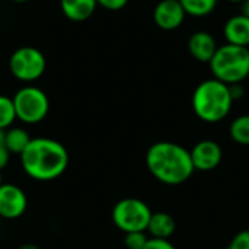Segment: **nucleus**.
<instances>
[{
  "mask_svg": "<svg viewBox=\"0 0 249 249\" xmlns=\"http://www.w3.org/2000/svg\"><path fill=\"white\" fill-rule=\"evenodd\" d=\"M19 160L28 178L36 182H50L67 171L70 156L61 142L51 137H34Z\"/></svg>",
  "mask_w": 249,
  "mask_h": 249,
  "instance_id": "f257e3e1",
  "label": "nucleus"
},
{
  "mask_svg": "<svg viewBox=\"0 0 249 249\" xmlns=\"http://www.w3.org/2000/svg\"><path fill=\"white\" fill-rule=\"evenodd\" d=\"M144 162L152 177L169 187L187 182L196 172L190 150L174 142L153 143L146 152Z\"/></svg>",
  "mask_w": 249,
  "mask_h": 249,
  "instance_id": "f03ea898",
  "label": "nucleus"
},
{
  "mask_svg": "<svg viewBox=\"0 0 249 249\" xmlns=\"http://www.w3.org/2000/svg\"><path fill=\"white\" fill-rule=\"evenodd\" d=\"M233 102L229 85L214 77L198 83L191 96L194 114L198 120L207 124H217L223 121L231 114Z\"/></svg>",
  "mask_w": 249,
  "mask_h": 249,
  "instance_id": "7ed1b4c3",
  "label": "nucleus"
},
{
  "mask_svg": "<svg viewBox=\"0 0 249 249\" xmlns=\"http://www.w3.org/2000/svg\"><path fill=\"white\" fill-rule=\"evenodd\" d=\"M209 67L213 77L226 85L244 83L249 79V48L228 42L219 45Z\"/></svg>",
  "mask_w": 249,
  "mask_h": 249,
  "instance_id": "20e7f679",
  "label": "nucleus"
},
{
  "mask_svg": "<svg viewBox=\"0 0 249 249\" xmlns=\"http://www.w3.org/2000/svg\"><path fill=\"white\" fill-rule=\"evenodd\" d=\"M16 117L22 124L35 125L42 123L50 112V98L35 85H23L12 96Z\"/></svg>",
  "mask_w": 249,
  "mask_h": 249,
  "instance_id": "39448f33",
  "label": "nucleus"
},
{
  "mask_svg": "<svg viewBox=\"0 0 249 249\" xmlns=\"http://www.w3.org/2000/svg\"><path fill=\"white\" fill-rule=\"evenodd\" d=\"M152 210L146 201L134 197H127L115 203L111 212L114 226L123 233L130 232H146Z\"/></svg>",
  "mask_w": 249,
  "mask_h": 249,
  "instance_id": "423d86ee",
  "label": "nucleus"
},
{
  "mask_svg": "<svg viewBox=\"0 0 249 249\" xmlns=\"http://www.w3.org/2000/svg\"><path fill=\"white\" fill-rule=\"evenodd\" d=\"M47 70V58L41 50L32 45H22L16 48L9 57L10 74L25 83L34 85L44 76Z\"/></svg>",
  "mask_w": 249,
  "mask_h": 249,
  "instance_id": "0eeeda50",
  "label": "nucleus"
},
{
  "mask_svg": "<svg viewBox=\"0 0 249 249\" xmlns=\"http://www.w3.org/2000/svg\"><path fill=\"white\" fill-rule=\"evenodd\" d=\"M28 209V196L23 188L12 182L0 185V219H20Z\"/></svg>",
  "mask_w": 249,
  "mask_h": 249,
  "instance_id": "6e6552de",
  "label": "nucleus"
},
{
  "mask_svg": "<svg viewBox=\"0 0 249 249\" xmlns=\"http://www.w3.org/2000/svg\"><path fill=\"white\" fill-rule=\"evenodd\" d=\"M191 160L194 165V169L198 172H210L214 171L222 159H223V150L222 146L214 140H200L194 144V147L190 150Z\"/></svg>",
  "mask_w": 249,
  "mask_h": 249,
  "instance_id": "1a4fd4ad",
  "label": "nucleus"
},
{
  "mask_svg": "<svg viewBox=\"0 0 249 249\" xmlns=\"http://www.w3.org/2000/svg\"><path fill=\"white\" fill-rule=\"evenodd\" d=\"M187 18L179 0H160L153 9V22L163 31L178 29Z\"/></svg>",
  "mask_w": 249,
  "mask_h": 249,
  "instance_id": "9d476101",
  "label": "nucleus"
},
{
  "mask_svg": "<svg viewBox=\"0 0 249 249\" xmlns=\"http://www.w3.org/2000/svg\"><path fill=\"white\" fill-rule=\"evenodd\" d=\"M188 51L191 57L200 63H210L213 58L214 53L217 51L219 45L213 34L209 31H196L190 38H188Z\"/></svg>",
  "mask_w": 249,
  "mask_h": 249,
  "instance_id": "9b49d317",
  "label": "nucleus"
},
{
  "mask_svg": "<svg viewBox=\"0 0 249 249\" xmlns=\"http://www.w3.org/2000/svg\"><path fill=\"white\" fill-rule=\"evenodd\" d=\"M223 36L228 44L249 48V18L239 13L229 18L223 25Z\"/></svg>",
  "mask_w": 249,
  "mask_h": 249,
  "instance_id": "f8f14e48",
  "label": "nucleus"
},
{
  "mask_svg": "<svg viewBox=\"0 0 249 249\" xmlns=\"http://www.w3.org/2000/svg\"><path fill=\"white\" fill-rule=\"evenodd\" d=\"M96 0H60L63 15L71 22H85L96 10Z\"/></svg>",
  "mask_w": 249,
  "mask_h": 249,
  "instance_id": "ddd939ff",
  "label": "nucleus"
},
{
  "mask_svg": "<svg viewBox=\"0 0 249 249\" xmlns=\"http://www.w3.org/2000/svg\"><path fill=\"white\" fill-rule=\"evenodd\" d=\"M175 231H177L175 219L166 212H156V213H152L146 232L150 238L169 239L175 233Z\"/></svg>",
  "mask_w": 249,
  "mask_h": 249,
  "instance_id": "4468645a",
  "label": "nucleus"
},
{
  "mask_svg": "<svg viewBox=\"0 0 249 249\" xmlns=\"http://www.w3.org/2000/svg\"><path fill=\"white\" fill-rule=\"evenodd\" d=\"M32 137L29 136L28 130L23 127L13 125L7 130H4V146L10 152V155L20 156L22 152L28 147Z\"/></svg>",
  "mask_w": 249,
  "mask_h": 249,
  "instance_id": "2eb2a0df",
  "label": "nucleus"
},
{
  "mask_svg": "<svg viewBox=\"0 0 249 249\" xmlns=\"http://www.w3.org/2000/svg\"><path fill=\"white\" fill-rule=\"evenodd\" d=\"M179 3L182 4L187 16L206 18L216 10L219 0H179Z\"/></svg>",
  "mask_w": 249,
  "mask_h": 249,
  "instance_id": "dca6fc26",
  "label": "nucleus"
},
{
  "mask_svg": "<svg viewBox=\"0 0 249 249\" xmlns=\"http://www.w3.org/2000/svg\"><path fill=\"white\" fill-rule=\"evenodd\" d=\"M229 136L236 144L249 146V114H242L231 123Z\"/></svg>",
  "mask_w": 249,
  "mask_h": 249,
  "instance_id": "f3484780",
  "label": "nucleus"
},
{
  "mask_svg": "<svg viewBox=\"0 0 249 249\" xmlns=\"http://www.w3.org/2000/svg\"><path fill=\"white\" fill-rule=\"evenodd\" d=\"M18 117L13 99L7 95H0V130H7L15 125Z\"/></svg>",
  "mask_w": 249,
  "mask_h": 249,
  "instance_id": "a211bd4d",
  "label": "nucleus"
},
{
  "mask_svg": "<svg viewBox=\"0 0 249 249\" xmlns=\"http://www.w3.org/2000/svg\"><path fill=\"white\" fill-rule=\"evenodd\" d=\"M147 232H130L124 233V247L127 249H143L149 241Z\"/></svg>",
  "mask_w": 249,
  "mask_h": 249,
  "instance_id": "6ab92c4d",
  "label": "nucleus"
},
{
  "mask_svg": "<svg viewBox=\"0 0 249 249\" xmlns=\"http://www.w3.org/2000/svg\"><path fill=\"white\" fill-rule=\"evenodd\" d=\"M226 249H249V229L238 232Z\"/></svg>",
  "mask_w": 249,
  "mask_h": 249,
  "instance_id": "aec40b11",
  "label": "nucleus"
},
{
  "mask_svg": "<svg viewBox=\"0 0 249 249\" xmlns=\"http://www.w3.org/2000/svg\"><path fill=\"white\" fill-rule=\"evenodd\" d=\"M143 249H177L175 245L169 239H158V238H149L147 244Z\"/></svg>",
  "mask_w": 249,
  "mask_h": 249,
  "instance_id": "412c9836",
  "label": "nucleus"
},
{
  "mask_svg": "<svg viewBox=\"0 0 249 249\" xmlns=\"http://www.w3.org/2000/svg\"><path fill=\"white\" fill-rule=\"evenodd\" d=\"M96 1H98V6L111 12H118L124 9L128 3V0H96Z\"/></svg>",
  "mask_w": 249,
  "mask_h": 249,
  "instance_id": "4be33fe9",
  "label": "nucleus"
},
{
  "mask_svg": "<svg viewBox=\"0 0 249 249\" xmlns=\"http://www.w3.org/2000/svg\"><path fill=\"white\" fill-rule=\"evenodd\" d=\"M231 89V95L233 98V101H239L244 98L245 95V88L242 86V83H236V85H229Z\"/></svg>",
  "mask_w": 249,
  "mask_h": 249,
  "instance_id": "5701e85b",
  "label": "nucleus"
},
{
  "mask_svg": "<svg viewBox=\"0 0 249 249\" xmlns=\"http://www.w3.org/2000/svg\"><path fill=\"white\" fill-rule=\"evenodd\" d=\"M10 152L6 149V146L0 147V171H3L4 168H7L9 162H10Z\"/></svg>",
  "mask_w": 249,
  "mask_h": 249,
  "instance_id": "b1692460",
  "label": "nucleus"
},
{
  "mask_svg": "<svg viewBox=\"0 0 249 249\" xmlns=\"http://www.w3.org/2000/svg\"><path fill=\"white\" fill-rule=\"evenodd\" d=\"M241 4H242V12H241V13L249 18V0H245V1L241 3Z\"/></svg>",
  "mask_w": 249,
  "mask_h": 249,
  "instance_id": "393cba45",
  "label": "nucleus"
},
{
  "mask_svg": "<svg viewBox=\"0 0 249 249\" xmlns=\"http://www.w3.org/2000/svg\"><path fill=\"white\" fill-rule=\"evenodd\" d=\"M18 249H41L38 245H35V244H25V245H22V247H19Z\"/></svg>",
  "mask_w": 249,
  "mask_h": 249,
  "instance_id": "a878e982",
  "label": "nucleus"
},
{
  "mask_svg": "<svg viewBox=\"0 0 249 249\" xmlns=\"http://www.w3.org/2000/svg\"><path fill=\"white\" fill-rule=\"evenodd\" d=\"M4 146V130H0V147Z\"/></svg>",
  "mask_w": 249,
  "mask_h": 249,
  "instance_id": "bb28decb",
  "label": "nucleus"
},
{
  "mask_svg": "<svg viewBox=\"0 0 249 249\" xmlns=\"http://www.w3.org/2000/svg\"><path fill=\"white\" fill-rule=\"evenodd\" d=\"M226 1H229V3H244L245 0H226Z\"/></svg>",
  "mask_w": 249,
  "mask_h": 249,
  "instance_id": "cd10ccee",
  "label": "nucleus"
},
{
  "mask_svg": "<svg viewBox=\"0 0 249 249\" xmlns=\"http://www.w3.org/2000/svg\"><path fill=\"white\" fill-rule=\"evenodd\" d=\"M12 1H15V3H26L29 0H12Z\"/></svg>",
  "mask_w": 249,
  "mask_h": 249,
  "instance_id": "c85d7f7f",
  "label": "nucleus"
},
{
  "mask_svg": "<svg viewBox=\"0 0 249 249\" xmlns=\"http://www.w3.org/2000/svg\"><path fill=\"white\" fill-rule=\"evenodd\" d=\"M3 184V175H1V171H0V185Z\"/></svg>",
  "mask_w": 249,
  "mask_h": 249,
  "instance_id": "c756f323",
  "label": "nucleus"
},
{
  "mask_svg": "<svg viewBox=\"0 0 249 249\" xmlns=\"http://www.w3.org/2000/svg\"><path fill=\"white\" fill-rule=\"evenodd\" d=\"M210 249H226V248H210Z\"/></svg>",
  "mask_w": 249,
  "mask_h": 249,
  "instance_id": "7c9ffc66",
  "label": "nucleus"
},
{
  "mask_svg": "<svg viewBox=\"0 0 249 249\" xmlns=\"http://www.w3.org/2000/svg\"><path fill=\"white\" fill-rule=\"evenodd\" d=\"M248 89H249V79H248Z\"/></svg>",
  "mask_w": 249,
  "mask_h": 249,
  "instance_id": "2f4dec72",
  "label": "nucleus"
}]
</instances>
